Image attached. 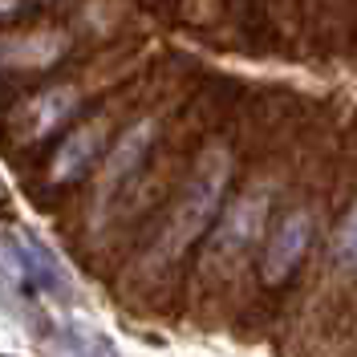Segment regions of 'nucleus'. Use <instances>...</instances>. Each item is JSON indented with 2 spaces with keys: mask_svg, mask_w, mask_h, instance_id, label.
Masks as SVG:
<instances>
[{
  "mask_svg": "<svg viewBox=\"0 0 357 357\" xmlns=\"http://www.w3.org/2000/svg\"><path fill=\"white\" fill-rule=\"evenodd\" d=\"M272 199H276L272 187H252V191H244L240 199L227 207V215L220 220L215 236H211V248H207V264L215 268L220 276H231V268L264 240Z\"/></svg>",
  "mask_w": 357,
  "mask_h": 357,
  "instance_id": "obj_3",
  "label": "nucleus"
},
{
  "mask_svg": "<svg viewBox=\"0 0 357 357\" xmlns=\"http://www.w3.org/2000/svg\"><path fill=\"white\" fill-rule=\"evenodd\" d=\"M317 236V203H292L280 220L272 223V231L264 236V252H260V264H256V280L264 289H284L292 276L301 272L305 256L312 248Z\"/></svg>",
  "mask_w": 357,
  "mask_h": 357,
  "instance_id": "obj_2",
  "label": "nucleus"
},
{
  "mask_svg": "<svg viewBox=\"0 0 357 357\" xmlns=\"http://www.w3.org/2000/svg\"><path fill=\"white\" fill-rule=\"evenodd\" d=\"M325 284L329 289H349L357 280V195L345 203L333 236H329V256H325ZM321 284V292H325Z\"/></svg>",
  "mask_w": 357,
  "mask_h": 357,
  "instance_id": "obj_4",
  "label": "nucleus"
},
{
  "mask_svg": "<svg viewBox=\"0 0 357 357\" xmlns=\"http://www.w3.org/2000/svg\"><path fill=\"white\" fill-rule=\"evenodd\" d=\"M227 178H231V155L227 151L203 155V162L195 167L191 183L183 187V195H178L167 227L158 231V260H178L207 231V223L215 220V211H220Z\"/></svg>",
  "mask_w": 357,
  "mask_h": 357,
  "instance_id": "obj_1",
  "label": "nucleus"
}]
</instances>
